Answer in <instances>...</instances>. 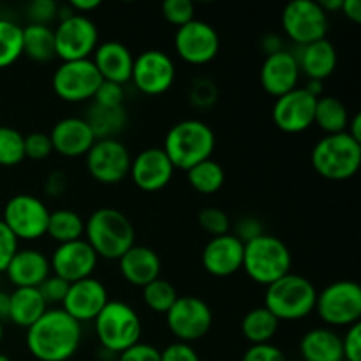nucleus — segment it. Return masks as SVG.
I'll return each mask as SVG.
<instances>
[{
	"label": "nucleus",
	"mask_w": 361,
	"mask_h": 361,
	"mask_svg": "<svg viewBox=\"0 0 361 361\" xmlns=\"http://www.w3.org/2000/svg\"><path fill=\"white\" fill-rule=\"evenodd\" d=\"M81 344V324L62 309H48L27 330V349L39 361H67Z\"/></svg>",
	"instance_id": "obj_1"
},
{
	"label": "nucleus",
	"mask_w": 361,
	"mask_h": 361,
	"mask_svg": "<svg viewBox=\"0 0 361 361\" xmlns=\"http://www.w3.org/2000/svg\"><path fill=\"white\" fill-rule=\"evenodd\" d=\"M134 240L133 222L116 208H99L85 221V242L102 259L118 261L134 245Z\"/></svg>",
	"instance_id": "obj_2"
},
{
	"label": "nucleus",
	"mask_w": 361,
	"mask_h": 361,
	"mask_svg": "<svg viewBox=\"0 0 361 361\" xmlns=\"http://www.w3.org/2000/svg\"><path fill=\"white\" fill-rule=\"evenodd\" d=\"M162 150L175 169L189 171L192 166L212 159L215 150V134L203 120H182L168 130Z\"/></svg>",
	"instance_id": "obj_3"
},
{
	"label": "nucleus",
	"mask_w": 361,
	"mask_h": 361,
	"mask_svg": "<svg viewBox=\"0 0 361 361\" xmlns=\"http://www.w3.org/2000/svg\"><path fill=\"white\" fill-rule=\"evenodd\" d=\"M291 267V250L277 236L263 233L257 238L243 243L242 270L256 284L268 288L275 281L288 275Z\"/></svg>",
	"instance_id": "obj_4"
},
{
	"label": "nucleus",
	"mask_w": 361,
	"mask_h": 361,
	"mask_svg": "<svg viewBox=\"0 0 361 361\" xmlns=\"http://www.w3.org/2000/svg\"><path fill=\"white\" fill-rule=\"evenodd\" d=\"M310 162L317 175L334 182H344L358 173L361 164V143L348 133L330 134L314 145Z\"/></svg>",
	"instance_id": "obj_5"
},
{
	"label": "nucleus",
	"mask_w": 361,
	"mask_h": 361,
	"mask_svg": "<svg viewBox=\"0 0 361 361\" xmlns=\"http://www.w3.org/2000/svg\"><path fill=\"white\" fill-rule=\"evenodd\" d=\"M316 300L317 291L312 282L303 275L289 271L268 286L263 307L279 321H300L314 312Z\"/></svg>",
	"instance_id": "obj_6"
},
{
	"label": "nucleus",
	"mask_w": 361,
	"mask_h": 361,
	"mask_svg": "<svg viewBox=\"0 0 361 361\" xmlns=\"http://www.w3.org/2000/svg\"><path fill=\"white\" fill-rule=\"evenodd\" d=\"M95 335L104 351L120 355L141 338V319L136 310L123 302L109 300L94 319Z\"/></svg>",
	"instance_id": "obj_7"
},
{
	"label": "nucleus",
	"mask_w": 361,
	"mask_h": 361,
	"mask_svg": "<svg viewBox=\"0 0 361 361\" xmlns=\"http://www.w3.org/2000/svg\"><path fill=\"white\" fill-rule=\"evenodd\" d=\"M317 316L328 326H353L361 319V288L355 281H337L317 293Z\"/></svg>",
	"instance_id": "obj_8"
},
{
	"label": "nucleus",
	"mask_w": 361,
	"mask_h": 361,
	"mask_svg": "<svg viewBox=\"0 0 361 361\" xmlns=\"http://www.w3.org/2000/svg\"><path fill=\"white\" fill-rule=\"evenodd\" d=\"M49 214L44 203L32 194H16L4 207L2 222L16 240H39L46 235Z\"/></svg>",
	"instance_id": "obj_9"
},
{
	"label": "nucleus",
	"mask_w": 361,
	"mask_h": 361,
	"mask_svg": "<svg viewBox=\"0 0 361 361\" xmlns=\"http://www.w3.org/2000/svg\"><path fill=\"white\" fill-rule=\"evenodd\" d=\"M53 34L55 55L62 62L90 59L99 46L97 25L81 14H73L71 18L59 21V27L53 28Z\"/></svg>",
	"instance_id": "obj_10"
},
{
	"label": "nucleus",
	"mask_w": 361,
	"mask_h": 361,
	"mask_svg": "<svg viewBox=\"0 0 361 361\" xmlns=\"http://www.w3.org/2000/svg\"><path fill=\"white\" fill-rule=\"evenodd\" d=\"M328 25V14L314 0H293L282 11V28L298 46L326 39Z\"/></svg>",
	"instance_id": "obj_11"
},
{
	"label": "nucleus",
	"mask_w": 361,
	"mask_h": 361,
	"mask_svg": "<svg viewBox=\"0 0 361 361\" xmlns=\"http://www.w3.org/2000/svg\"><path fill=\"white\" fill-rule=\"evenodd\" d=\"M166 323L178 342L190 344L207 337L214 324V314L204 300L197 296H178L175 305L166 314Z\"/></svg>",
	"instance_id": "obj_12"
},
{
	"label": "nucleus",
	"mask_w": 361,
	"mask_h": 361,
	"mask_svg": "<svg viewBox=\"0 0 361 361\" xmlns=\"http://www.w3.org/2000/svg\"><path fill=\"white\" fill-rule=\"evenodd\" d=\"M101 83L102 78L95 69L92 59L62 62L51 78L53 92L56 97L66 102L90 101Z\"/></svg>",
	"instance_id": "obj_13"
},
{
	"label": "nucleus",
	"mask_w": 361,
	"mask_h": 361,
	"mask_svg": "<svg viewBox=\"0 0 361 361\" xmlns=\"http://www.w3.org/2000/svg\"><path fill=\"white\" fill-rule=\"evenodd\" d=\"M130 157L126 145L118 140H97L85 155L87 171L102 185H116L129 176Z\"/></svg>",
	"instance_id": "obj_14"
},
{
	"label": "nucleus",
	"mask_w": 361,
	"mask_h": 361,
	"mask_svg": "<svg viewBox=\"0 0 361 361\" xmlns=\"http://www.w3.org/2000/svg\"><path fill=\"white\" fill-rule=\"evenodd\" d=\"M176 67L171 56L161 49H147L134 59L130 81L145 95L166 94L173 87Z\"/></svg>",
	"instance_id": "obj_15"
},
{
	"label": "nucleus",
	"mask_w": 361,
	"mask_h": 361,
	"mask_svg": "<svg viewBox=\"0 0 361 361\" xmlns=\"http://www.w3.org/2000/svg\"><path fill=\"white\" fill-rule=\"evenodd\" d=\"M175 49L183 62L190 66H204L217 56L221 37L210 23L194 18L187 25L176 28Z\"/></svg>",
	"instance_id": "obj_16"
},
{
	"label": "nucleus",
	"mask_w": 361,
	"mask_h": 361,
	"mask_svg": "<svg viewBox=\"0 0 361 361\" xmlns=\"http://www.w3.org/2000/svg\"><path fill=\"white\" fill-rule=\"evenodd\" d=\"M317 99L303 87L295 88L289 94L275 99L271 118L277 129L288 134L305 133L314 126V111Z\"/></svg>",
	"instance_id": "obj_17"
},
{
	"label": "nucleus",
	"mask_w": 361,
	"mask_h": 361,
	"mask_svg": "<svg viewBox=\"0 0 361 361\" xmlns=\"http://www.w3.org/2000/svg\"><path fill=\"white\" fill-rule=\"evenodd\" d=\"M97 261L99 257L94 249L81 238L56 247L49 259V267H51L53 275L73 284V282L92 277Z\"/></svg>",
	"instance_id": "obj_18"
},
{
	"label": "nucleus",
	"mask_w": 361,
	"mask_h": 361,
	"mask_svg": "<svg viewBox=\"0 0 361 361\" xmlns=\"http://www.w3.org/2000/svg\"><path fill=\"white\" fill-rule=\"evenodd\" d=\"M108 302L106 286L97 279L88 277L69 284L67 295L62 302V310L81 324L94 321Z\"/></svg>",
	"instance_id": "obj_19"
},
{
	"label": "nucleus",
	"mask_w": 361,
	"mask_h": 361,
	"mask_svg": "<svg viewBox=\"0 0 361 361\" xmlns=\"http://www.w3.org/2000/svg\"><path fill=\"white\" fill-rule=\"evenodd\" d=\"M175 166L162 148H147L130 162L129 176L143 192H159L171 182Z\"/></svg>",
	"instance_id": "obj_20"
},
{
	"label": "nucleus",
	"mask_w": 361,
	"mask_h": 361,
	"mask_svg": "<svg viewBox=\"0 0 361 361\" xmlns=\"http://www.w3.org/2000/svg\"><path fill=\"white\" fill-rule=\"evenodd\" d=\"M300 74L302 73H300L295 53L281 49V51L271 53L264 59L263 66H261L259 80L264 92L270 94L271 97L279 99L298 88Z\"/></svg>",
	"instance_id": "obj_21"
},
{
	"label": "nucleus",
	"mask_w": 361,
	"mask_h": 361,
	"mask_svg": "<svg viewBox=\"0 0 361 361\" xmlns=\"http://www.w3.org/2000/svg\"><path fill=\"white\" fill-rule=\"evenodd\" d=\"M201 264L204 271L214 277H231L242 270L243 243L231 233L215 236L204 245L201 252Z\"/></svg>",
	"instance_id": "obj_22"
},
{
	"label": "nucleus",
	"mask_w": 361,
	"mask_h": 361,
	"mask_svg": "<svg viewBox=\"0 0 361 361\" xmlns=\"http://www.w3.org/2000/svg\"><path fill=\"white\" fill-rule=\"evenodd\" d=\"M48 136L51 140L53 152L66 159L85 157L97 141L88 123L80 116H67L59 120Z\"/></svg>",
	"instance_id": "obj_23"
},
{
	"label": "nucleus",
	"mask_w": 361,
	"mask_h": 361,
	"mask_svg": "<svg viewBox=\"0 0 361 361\" xmlns=\"http://www.w3.org/2000/svg\"><path fill=\"white\" fill-rule=\"evenodd\" d=\"M95 69L101 74L102 81L122 85L130 81L134 56L130 49L120 41H104L95 48L92 56Z\"/></svg>",
	"instance_id": "obj_24"
},
{
	"label": "nucleus",
	"mask_w": 361,
	"mask_h": 361,
	"mask_svg": "<svg viewBox=\"0 0 361 361\" xmlns=\"http://www.w3.org/2000/svg\"><path fill=\"white\" fill-rule=\"evenodd\" d=\"M14 288H39L51 275L49 259L35 249H18L6 270Z\"/></svg>",
	"instance_id": "obj_25"
},
{
	"label": "nucleus",
	"mask_w": 361,
	"mask_h": 361,
	"mask_svg": "<svg viewBox=\"0 0 361 361\" xmlns=\"http://www.w3.org/2000/svg\"><path fill=\"white\" fill-rule=\"evenodd\" d=\"M120 274L134 288H141L161 277V257L154 249L134 243L118 259Z\"/></svg>",
	"instance_id": "obj_26"
},
{
	"label": "nucleus",
	"mask_w": 361,
	"mask_h": 361,
	"mask_svg": "<svg viewBox=\"0 0 361 361\" xmlns=\"http://www.w3.org/2000/svg\"><path fill=\"white\" fill-rule=\"evenodd\" d=\"M295 56L298 60L300 73H305L309 80L323 81L337 69V49L328 39L300 46V51L295 53Z\"/></svg>",
	"instance_id": "obj_27"
},
{
	"label": "nucleus",
	"mask_w": 361,
	"mask_h": 361,
	"mask_svg": "<svg viewBox=\"0 0 361 361\" xmlns=\"http://www.w3.org/2000/svg\"><path fill=\"white\" fill-rule=\"evenodd\" d=\"M300 355L305 361H341L342 338L331 328H312L300 341Z\"/></svg>",
	"instance_id": "obj_28"
},
{
	"label": "nucleus",
	"mask_w": 361,
	"mask_h": 361,
	"mask_svg": "<svg viewBox=\"0 0 361 361\" xmlns=\"http://www.w3.org/2000/svg\"><path fill=\"white\" fill-rule=\"evenodd\" d=\"M48 305L37 288H18L9 295V321L18 328H28L37 323Z\"/></svg>",
	"instance_id": "obj_29"
},
{
	"label": "nucleus",
	"mask_w": 361,
	"mask_h": 361,
	"mask_svg": "<svg viewBox=\"0 0 361 361\" xmlns=\"http://www.w3.org/2000/svg\"><path fill=\"white\" fill-rule=\"evenodd\" d=\"M85 122L94 133L95 140H116L120 133L126 129L127 115L122 108H104L92 102L87 109Z\"/></svg>",
	"instance_id": "obj_30"
},
{
	"label": "nucleus",
	"mask_w": 361,
	"mask_h": 361,
	"mask_svg": "<svg viewBox=\"0 0 361 361\" xmlns=\"http://www.w3.org/2000/svg\"><path fill=\"white\" fill-rule=\"evenodd\" d=\"M281 321L264 307H256L249 310L242 319V335L250 345L271 344L277 335Z\"/></svg>",
	"instance_id": "obj_31"
},
{
	"label": "nucleus",
	"mask_w": 361,
	"mask_h": 361,
	"mask_svg": "<svg viewBox=\"0 0 361 361\" xmlns=\"http://www.w3.org/2000/svg\"><path fill=\"white\" fill-rule=\"evenodd\" d=\"M314 123L323 133H326V136L345 133L349 123L348 108L341 99L334 97V95H321L316 102Z\"/></svg>",
	"instance_id": "obj_32"
},
{
	"label": "nucleus",
	"mask_w": 361,
	"mask_h": 361,
	"mask_svg": "<svg viewBox=\"0 0 361 361\" xmlns=\"http://www.w3.org/2000/svg\"><path fill=\"white\" fill-rule=\"evenodd\" d=\"M23 55L32 62L44 63L55 59V34L51 27L28 23L23 28Z\"/></svg>",
	"instance_id": "obj_33"
},
{
	"label": "nucleus",
	"mask_w": 361,
	"mask_h": 361,
	"mask_svg": "<svg viewBox=\"0 0 361 361\" xmlns=\"http://www.w3.org/2000/svg\"><path fill=\"white\" fill-rule=\"evenodd\" d=\"M46 235L51 236L59 245L81 240L85 235V221L78 212L60 208L49 214Z\"/></svg>",
	"instance_id": "obj_34"
},
{
	"label": "nucleus",
	"mask_w": 361,
	"mask_h": 361,
	"mask_svg": "<svg viewBox=\"0 0 361 361\" xmlns=\"http://www.w3.org/2000/svg\"><path fill=\"white\" fill-rule=\"evenodd\" d=\"M187 173V182L192 187L196 192L204 194H215L222 189L226 182V173L224 168L219 164L214 159L200 162V164L192 166Z\"/></svg>",
	"instance_id": "obj_35"
},
{
	"label": "nucleus",
	"mask_w": 361,
	"mask_h": 361,
	"mask_svg": "<svg viewBox=\"0 0 361 361\" xmlns=\"http://www.w3.org/2000/svg\"><path fill=\"white\" fill-rule=\"evenodd\" d=\"M23 55V28L14 21L0 20V69L9 67Z\"/></svg>",
	"instance_id": "obj_36"
},
{
	"label": "nucleus",
	"mask_w": 361,
	"mask_h": 361,
	"mask_svg": "<svg viewBox=\"0 0 361 361\" xmlns=\"http://www.w3.org/2000/svg\"><path fill=\"white\" fill-rule=\"evenodd\" d=\"M178 300V293H176L175 286L168 282L166 279H155L148 286L143 288V302L152 312L155 314H168V310L175 305Z\"/></svg>",
	"instance_id": "obj_37"
},
{
	"label": "nucleus",
	"mask_w": 361,
	"mask_h": 361,
	"mask_svg": "<svg viewBox=\"0 0 361 361\" xmlns=\"http://www.w3.org/2000/svg\"><path fill=\"white\" fill-rule=\"evenodd\" d=\"M25 161V136L14 127L0 126V166L13 168Z\"/></svg>",
	"instance_id": "obj_38"
},
{
	"label": "nucleus",
	"mask_w": 361,
	"mask_h": 361,
	"mask_svg": "<svg viewBox=\"0 0 361 361\" xmlns=\"http://www.w3.org/2000/svg\"><path fill=\"white\" fill-rule=\"evenodd\" d=\"M197 222H200L201 229H203L204 233H208L212 238L228 235L229 229H231L229 215L217 207L203 208V210L200 212V215H197Z\"/></svg>",
	"instance_id": "obj_39"
},
{
	"label": "nucleus",
	"mask_w": 361,
	"mask_h": 361,
	"mask_svg": "<svg viewBox=\"0 0 361 361\" xmlns=\"http://www.w3.org/2000/svg\"><path fill=\"white\" fill-rule=\"evenodd\" d=\"M162 16L168 23L175 25L176 28L183 27L189 21L194 20V13H196V7L190 0H166L162 4Z\"/></svg>",
	"instance_id": "obj_40"
},
{
	"label": "nucleus",
	"mask_w": 361,
	"mask_h": 361,
	"mask_svg": "<svg viewBox=\"0 0 361 361\" xmlns=\"http://www.w3.org/2000/svg\"><path fill=\"white\" fill-rule=\"evenodd\" d=\"M217 85L207 76H200L192 81L190 85V102H192L196 108H210L217 101Z\"/></svg>",
	"instance_id": "obj_41"
},
{
	"label": "nucleus",
	"mask_w": 361,
	"mask_h": 361,
	"mask_svg": "<svg viewBox=\"0 0 361 361\" xmlns=\"http://www.w3.org/2000/svg\"><path fill=\"white\" fill-rule=\"evenodd\" d=\"M53 154L51 140L44 133H30L25 136V159L44 161Z\"/></svg>",
	"instance_id": "obj_42"
},
{
	"label": "nucleus",
	"mask_w": 361,
	"mask_h": 361,
	"mask_svg": "<svg viewBox=\"0 0 361 361\" xmlns=\"http://www.w3.org/2000/svg\"><path fill=\"white\" fill-rule=\"evenodd\" d=\"M123 97H126V92H123L122 85L102 81L92 101L104 108H122Z\"/></svg>",
	"instance_id": "obj_43"
},
{
	"label": "nucleus",
	"mask_w": 361,
	"mask_h": 361,
	"mask_svg": "<svg viewBox=\"0 0 361 361\" xmlns=\"http://www.w3.org/2000/svg\"><path fill=\"white\" fill-rule=\"evenodd\" d=\"M39 293H41L42 300L46 302V305H56L60 303L62 305L63 298L67 295V289H69V282H66L63 279L56 277V275H49L41 286H39Z\"/></svg>",
	"instance_id": "obj_44"
},
{
	"label": "nucleus",
	"mask_w": 361,
	"mask_h": 361,
	"mask_svg": "<svg viewBox=\"0 0 361 361\" xmlns=\"http://www.w3.org/2000/svg\"><path fill=\"white\" fill-rule=\"evenodd\" d=\"M28 20L34 25H46L49 27L53 20H56V13H59V4L53 0H34L28 6Z\"/></svg>",
	"instance_id": "obj_45"
},
{
	"label": "nucleus",
	"mask_w": 361,
	"mask_h": 361,
	"mask_svg": "<svg viewBox=\"0 0 361 361\" xmlns=\"http://www.w3.org/2000/svg\"><path fill=\"white\" fill-rule=\"evenodd\" d=\"M342 338V358L345 361H361V324L348 328Z\"/></svg>",
	"instance_id": "obj_46"
},
{
	"label": "nucleus",
	"mask_w": 361,
	"mask_h": 361,
	"mask_svg": "<svg viewBox=\"0 0 361 361\" xmlns=\"http://www.w3.org/2000/svg\"><path fill=\"white\" fill-rule=\"evenodd\" d=\"M18 252V240L0 219V274L7 270L11 259Z\"/></svg>",
	"instance_id": "obj_47"
},
{
	"label": "nucleus",
	"mask_w": 361,
	"mask_h": 361,
	"mask_svg": "<svg viewBox=\"0 0 361 361\" xmlns=\"http://www.w3.org/2000/svg\"><path fill=\"white\" fill-rule=\"evenodd\" d=\"M242 361H288V358L277 345L257 344L247 349Z\"/></svg>",
	"instance_id": "obj_48"
},
{
	"label": "nucleus",
	"mask_w": 361,
	"mask_h": 361,
	"mask_svg": "<svg viewBox=\"0 0 361 361\" xmlns=\"http://www.w3.org/2000/svg\"><path fill=\"white\" fill-rule=\"evenodd\" d=\"M118 361H161V351L150 344L137 342L118 355Z\"/></svg>",
	"instance_id": "obj_49"
},
{
	"label": "nucleus",
	"mask_w": 361,
	"mask_h": 361,
	"mask_svg": "<svg viewBox=\"0 0 361 361\" xmlns=\"http://www.w3.org/2000/svg\"><path fill=\"white\" fill-rule=\"evenodd\" d=\"M161 361H200L196 349L185 342H173L161 351Z\"/></svg>",
	"instance_id": "obj_50"
},
{
	"label": "nucleus",
	"mask_w": 361,
	"mask_h": 361,
	"mask_svg": "<svg viewBox=\"0 0 361 361\" xmlns=\"http://www.w3.org/2000/svg\"><path fill=\"white\" fill-rule=\"evenodd\" d=\"M263 233V224H261L256 217H250V215L240 219L235 226V236L242 243L250 242V240L257 238V236H261Z\"/></svg>",
	"instance_id": "obj_51"
},
{
	"label": "nucleus",
	"mask_w": 361,
	"mask_h": 361,
	"mask_svg": "<svg viewBox=\"0 0 361 361\" xmlns=\"http://www.w3.org/2000/svg\"><path fill=\"white\" fill-rule=\"evenodd\" d=\"M67 185H69V180H67V175L60 169H55L48 175L44 182V192L46 196L49 197H60L66 194Z\"/></svg>",
	"instance_id": "obj_52"
},
{
	"label": "nucleus",
	"mask_w": 361,
	"mask_h": 361,
	"mask_svg": "<svg viewBox=\"0 0 361 361\" xmlns=\"http://www.w3.org/2000/svg\"><path fill=\"white\" fill-rule=\"evenodd\" d=\"M341 13H344V16L348 20H351L353 23H361V2L360 0H344L342 2Z\"/></svg>",
	"instance_id": "obj_53"
},
{
	"label": "nucleus",
	"mask_w": 361,
	"mask_h": 361,
	"mask_svg": "<svg viewBox=\"0 0 361 361\" xmlns=\"http://www.w3.org/2000/svg\"><path fill=\"white\" fill-rule=\"evenodd\" d=\"M69 6L73 7V11L81 16H87V13L95 11L101 6V0H71Z\"/></svg>",
	"instance_id": "obj_54"
},
{
	"label": "nucleus",
	"mask_w": 361,
	"mask_h": 361,
	"mask_svg": "<svg viewBox=\"0 0 361 361\" xmlns=\"http://www.w3.org/2000/svg\"><path fill=\"white\" fill-rule=\"evenodd\" d=\"M261 46H263V49L267 51V56L271 55V53H277V51H281V49H284L282 48V39L275 34L264 35Z\"/></svg>",
	"instance_id": "obj_55"
},
{
	"label": "nucleus",
	"mask_w": 361,
	"mask_h": 361,
	"mask_svg": "<svg viewBox=\"0 0 361 361\" xmlns=\"http://www.w3.org/2000/svg\"><path fill=\"white\" fill-rule=\"evenodd\" d=\"M345 133H348L349 136L353 137V140L361 143V115H360V113H356L353 118H349V123H348V129H345Z\"/></svg>",
	"instance_id": "obj_56"
},
{
	"label": "nucleus",
	"mask_w": 361,
	"mask_h": 361,
	"mask_svg": "<svg viewBox=\"0 0 361 361\" xmlns=\"http://www.w3.org/2000/svg\"><path fill=\"white\" fill-rule=\"evenodd\" d=\"M9 319V293L0 291V323Z\"/></svg>",
	"instance_id": "obj_57"
},
{
	"label": "nucleus",
	"mask_w": 361,
	"mask_h": 361,
	"mask_svg": "<svg viewBox=\"0 0 361 361\" xmlns=\"http://www.w3.org/2000/svg\"><path fill=\"white\" fill-rule=\"evenodd\" d=\"M0 361H11V360H9V356H6V355H2V353H0Z\"/></svg>",
	"instance_id": "obj_58"
},
{
	"label": "nucleus",
	"mask_w": 361,
	"mask_h": 361,
	"mask_svg": "<svg viewBox=\"0 0 361 361\" xmlns=\"http://www.w3.org/2000/svg\"><path fill=\"white\" fill-rule=\"evenodd\" d=\"M2 337H4V326L2 323H0V342H2Z\"/></svg>",
	"instance_id": "obj_59"
},
{
	"label": "nucleus",
	"mask_w": 361,
	"mask_h": 361,
	"mask_svg": "<svg viewBox=\"0 0 361 361\" xmlns=\"http://www.w3.org/2000/svg\"><path fill=\"white\" fill-rule=\"evenodd\" d=\"M341 361H345V360H341Z\"/></svg>",
	"instance_id": "obj_60"
}]
</instances>
